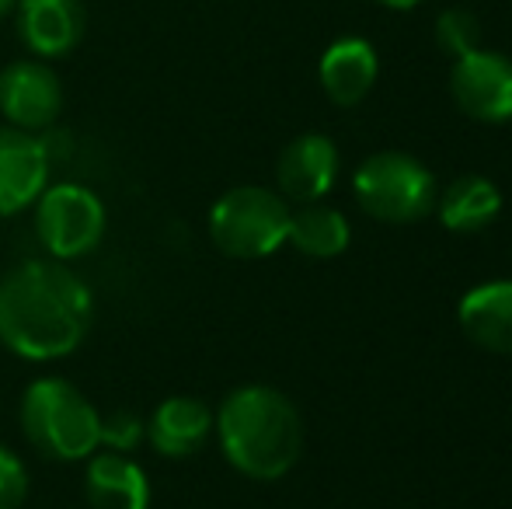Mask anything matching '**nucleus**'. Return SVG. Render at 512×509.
<instances>
[{"label": "nucleus", "mask_w": 512, "mask_h": 509, "mask_svg": "<svg viewBox=\"0 0 512 509\" xmlns=\"http://www.w3.org/2000/svg\"><path fill=\"white\" fill-rule=\"evenodd\" d=\"M453 102L474 123H509L512 119V60L495 49H474V53L453 60L450 70Z\"/></svg>", "instance_id": "obj_8"}, {"label": "nucleus", "mask_w": 512, "mask_h": 509, "mask_svg": "<svg viewBox=\"0 0 512 509\" xmlns=\"http://www.w3.org/2000/svg\"><path fill=\"white\" fill-rule=\"evenodd\" d=\"M460 328L474 346L512 356V279L481 283L460 300Z\"/></svg>", "instance_id": "obj_15"}, {"label": "nucleus", "mask_w": 512, "mask_h": 509, "mask_svg": "<svg viewBox=\"0 0 512 509\" xmlns=\"http://www.w3.org/2000/svg\"><path fill=\"white\" fill-rule=\"evenodd\" d=\"M338 178V147L324 133H304L279 154L276 182L286 203H321Z\"/></svg>", "instance_id": "obj_10"}, {"label": "nucleus", "mask_w": 512, "mask_h": 509, "mask_svg": "<svg viewBox=\"0 0 512 509\" xmlns=\"http://www.w3.org/2000/svg\"><path fill=\"white\" fill-rule=\"evenodd\" d=\"M290 203L265 185H237L209 210V238L227 258L258 262L286 245Z\"/></svg>", "instance_id": "obj_4"}, {"label": "nucleus", "mask_w": 512, "mask_h": 509, "mask_svg": "<svg viewBox=\"0 0 512 509\" xmlns=\"http://www.w3.org/2000/svg\"><path fill=\"white\" fill-rule=\"evenodd\" d=\"M63 112L60 74L46 60H14L0 70V116L25 133H46Z\"/></svg>", "instance_id": "obj_7"}, {"label": "nucleus", "mask_w": 512, "mask_h": 509, "mask_svg": "<svg viewBox=\"0 0 512 509\" xmlns=\"http://www.w3.org/2000/svg\"><path fill=\"white\" fill-rule=\"evenodd\" d=\"M84 499L91 509H150V478L129 454L95 450L84 468Z\"/></svg>", "instance_id": "obj_14"}, {"label": "nucleus", "mask_w": 512, "mask_h": 509, "mask_svg": "<svg viewBox=\"0 0 512 509\" xmlns=\"http://www.w3.org/2000/svg\"><path fill=\"white\" fill-rule=\"evenodd\" d=\"M349 220L338 210L321 203H307L300 210H290V231L286 241L307 258H335L349 248Z\"/></svg>", "instance_id": "obj_17"}, {"label": "nucleus", "mask_w": 512, "mask_h": 509, "mask_svg": "<svg viewBox=\"0 0 512 509\" xmlns=\"http://www.w3.org/2000/svg\"><path fill=\"white\" fill-rule=\"evenodd\" d=\"M213 436V412L203 398L192 394H171L150 412L147 419V443L154 454L168 461H189Z\"/></svg>", "instance_id": "obj_12"}, {"label": "nucleus", "mask_w": 512, "mask_h": 509, "mask_svg": "<svg viewBox=\"0 0 512 509\" xmlns=\"http://www.w3.org/2000/svg\"><path fill=\"white\" fill-rule=\"evenodd\" d=\"M95 293L60 258H25L0 276V346L28 363L74 356L91 332Z\"/></svg>", "instance_id": "obj_1"}, {"label": "nucleus", "mask_w": 512, "mask_h": 509, "mask_svg": "<svg viewBox=\"0 0 512 509\" xmlns=\"http://www.w3.org/2000/svg\"><path fill=\"white\" fill-rule=\"evenodd\" d=\"M380 7H391V11H415L422 0H377Z\"/></svg>", "instance_id": "obj_21"}, {"label": "nucleus", "mask_w": 512, "mask_h": 509, "mask_svg": "<svg viewBox=\"0 0 512 509\" xmlns=\"http://www.w3.org/2000/svg\"><path fill=\"white\" fill-rule=\"evenodd\" d=\"M380 74V56L373 42L359 39V35H345V39L331 42L324 49L321 63H317V77H321L324 95L342 109L359 105L373 91Z\"/></svg>", "instance_id": "obj_13"}, {"label": "nucleus", "mask_w": 512, "mask_h": 509, "mask_svg": "<svg viewBox=\"0 0 512 509\" xmlns=\"http://www.w3.org/2000/svg\"><path fill=\"white\" fill-rule=\"evenodd\" d=\"M502 210V196L488 178L464 175L443 192L439 199V220L453 234H481L495 224Z\"/></svg>", "instance_id": "obj_16"}, {"label": "nucleus", "mask_w": 512, "mask_h": 509, "mask_svg": "<svg viewBox=\"0 0 512 509\" xmlns=\"http://www.w3.org/2000/svg\"><path fill=\"white\" fill-rule=\"evenodd\" d=\"M213 433L234 471L255 482H276L304 450V419L283 391L265 384L234 387L213 415Z\"/></svg>", "instance_id": "obj_2"}, {"label": "nucleus", "mask_w": 512, "mask_h": 509, "mask_svg": "<svg viewBox=\"0 0 512 509\" xmlns=\"http://www.w3.org/2000/svg\"><path fill=\"white\" fill-rule=\"evenodd\" d=\"M14 7H18V0H0V18H7Z\"/></svg>", "instance_id": "obj_22"}, {"label": "nucleus", "mask_w": 512, "mask_h": 509, "mask_svg": "<svg viewBox=\"0 0 512 509\" xmlns=\"http://www.w3.org/2000/svg\"><path fill=\"white\" fill-rule=\"evenodd\" d=\"M18 35L35 60H60L81 46L88 11L81 0H18Z\"/></svg>", "instance_id": "obj_11"}, {"label": "nucleus", "mask_w": 512, "mask_h": 509, "mask_svg": "<svg viewBox=\"0 0 512 509\" xmlns=\"http://www.w3.org/2000/svg\"><path fill=\"white\" fill-rule=\"evenodd\" d=\"M147 440V422L129 408H115V412L102 415V447L115 450V454H133L140 443Z\"/></svg>", "instance_id": "obj_19"}, {"label": "nucleus", "mask_w": 512, "mask_h": 509, "mask_svg": "<svg viewBox=\"0 0 512 509\" xmlns=\"http://www.w3.org/2000/svg\"><path fill=\"white\" fill-rule=\"evenodd\" d=\"M28 499V468L0 443V509H21Z\"/></svg>", "instance_id": "obj_20"}, {"label": "nucleus", "mask_w": 512, "mask_h": 509, "mask_svg": "<svg viewBox=\"0 0 512 509\" xmlns=\"http://www.w3.org/2000/svg\"><path fill=\"white\" fill-rule=\"evenodd\" d=\"M108 210L95 189L77 182L46 185L35 199V238L49 258L74 262L95 252L105 238Z\"/></svg>", "instance_id": "obj_6"}, {"label": "nucleus", "mask_w": 512, "mask_h": 509, "mask_svg": "<svg viewBox=\"0 0 512 509\" xmlns=\"http://www.w3.org/2000/svg\"><path fill=\"white\" fill-rule=\"evenodd\" d=\"M28 447L46 461L77 464L102 447V412L63 377H39L25 387L18 408Z\"/></svg>", "instance_id": "obj_3"}, {"label": "nucleus", "mask_w": 512, "mask_h": 509, "mask_svg": "<svg viewBox=\"0 0 512 509\" xmlns=\"http://www.w3.org/2000/svg\"><path fill=\"white\" fill-rule=\"evenodd\" d=\"M49 168L53 154L39 133H25L7 123L0 126V220L35 206L49 185Z\"/></svg>", "instance_id": "obj_9"}, {"label": "nucleus", "mask_w": 512, "mask_h": 509, "mask_svg": "<svg viewBox=\"0 0 512 509\" xmlns=\"http://www.w3.org/2000/svg\"><path fill=\"white\" fill-rule=\"evenodd\" d=\"M436 46L453 60L481 49V18L471 7H446L436 18Z\"/></svg>", "instance_id": "obj_18"}, {"label": "nucleus", "mask_w": 512, "mask_h": 509, "mask_svg": "<svg viewBox=\"0 0 512 509\" xmlns=\"http://www.w3.org/2000/svg\"><path fill=\"white\" fill-rule=\"evenodd\" d=\"M356 203L384 224H415L429 217L436 206V178L422 161L401 154V150H380L359 164Z\"/></svg>", "instance_id": "obj_5"}]
</instances>
